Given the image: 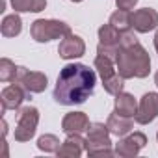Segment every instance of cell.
I'll use <instances>...</instances> for the list:
<instances>
[{
  "label": "cell",
  "instance_id": "obj_22",
  "mask_svg": "<svg viewBox=\"0 0 158 158\" xmlns=\"http://www.w3.org/2000/svg\"><path fill=\"white\" fill-rule=\"evenodd\" d=\"M37 149L45 151V152H58L60 149V139L54 134H43L37 139Z\"/></svg>",
  "mask_w": 158,
  "mask_h": 158
},
{
  "label": "cell",
  "instance_id": "obj_28",
  "mask_svg": "<svg viewBox=\"0 0 158 158\" xmlns=\"http://www.w3.org/2000/svg\"><path fill=\"white\" fill-rule=\"evenodd\" d=\"M156 139H158V132H156Z\"/></svg>",
  "mask_w": 158,
  "mask_h": 158
},
{
  "label": "cell",
  "instance_id": "obj_17",
  "mask_svg": "<svg viewBox=\"0 0 158 158\" xmlns=\"http://www.w3.org/2000/svg\"><path fill=\"white\" fill-rule=\"evenodd\" d=\"M99 41H101V45H106V47H119L121 32L108 23L99 28Z\"/></svg>",
  "mask_w": 158,
  "mask_h": 158
},
{
  "label": "cell",
  "instance_id": "obj_15",
  "mask_svg": "<svg viewBox=\"0 0 158 158\" xmlns=\"http://www.w3.org/2000/svg\"><path fill=\"white\" fill-rule=\"evenodd\" d=\"M136 110H138V102H136L134 95L125 93V91H121L119 95H115V112L119 115L134 117L136 115Z\"/></svg>",
  "mask_w": 158,
  "mask_h": 158
},
{
  "label": "cell",
  "instance_id": "obj_23",
  "mask_svg": "<svg viewBox=\"0 0 158 158\" xmlns=\"http://www.w3.org/2000/svg\"><path fill=\"white\" fill-rule=\"evenodd\" d=\"M102 86H104V89H106L110 95H119V93L123 91V86H125V78H123L119 73H115L112 78L102 80Z\"/></svg>",
  "mask_w": 158,
  "mask_h": 158
},
{
  "label": "cell",
  "instance_id": "obj_18",
  "mask_svg": "<svg viewBox=\"0 0 158 158\" xmlns=\"http://www.w3.org/2000/svg\"><path fill=\"white\" fill-rule=\"evenodd\" d=\"M0 30H2V35H4V37H15V35H19L21 30H23V21H21V17H19L17 13L4 17Z\"/></svg>",
  "mask_w": 158,
  "mask_h": 158
},
{
  "label": "cell",
  "instance_id": "obj_12",
  "mask_svg": "<svg viewBox=\"0 0 158 158\" xmlns=\"http://www.w3.org/2000/svg\"><path fill=\"white\" fill-rule=\"evenodd\" d=\"M86 149H88V139H84L80 134H67V139L58 149V156H61V158H78Z\"/></svg>",
  "mask_w": 158,
  "mask_h": 158
},
{
  "label": "cell",
  "instance_id": "obj_21",
  "mask_svg": "<svg viewBox=\"0 0 158 158\" xmlns=\"http://www.w3.org/2000/svg\"><path fill=\"white\" fill-rule=\"evenodd\" d=\"M17 65L8 60V58H2L0 60V80L2 82H13L15 76H17Z\"/></svg>",
  "mask_w": 158,
  "mask_h": 158
},
{
  "label": "cell",
  "instance_id": "obj_27",
  "mask_svg": "<svg viewBox=\"0 0 158 158\" xmlns=\"http://www.w3.org/2000/svg\"><path fill=\"white\" fill-rule=\"evenodd\" d=\"M71 2H82V0H71Z\"/></svg>",
  "mask_w": 158,
  "mask_h": 158
},
{
  "label": "cell",
  "instance_id": "obj_25",
  "mask_svg": "<svg viewBox=\"0 0 158 158\" xmlns=\"http://www.w3.org/2000/svg\"><path fill=\"white\" fill-rule=\"evenodd\" d=\"M154 48H156V52H158V32L154 34Z\"/></svg>",
  "mask_w": 158,
  "mask_h": 158
},
{
  "label": "cell",
  "instance_id": "obj_11",
  "mask_svg": "<svg viewBox=\"0 0 158 158\" xmlns=\"http://www.w3.org/2000/svg\"><path fill=\"white\" fill-rule=\"evenodd\" d=\"M28 91L21 86V84H11L8 88L2 89V95H0V101H2V110H17L26 99H28Z\"/></svg>",
  "mask_w": 158,
  "mask_h": 158
},
{
  "label": "cell",
  "instance_id": "obj_9",
  "mask_svg": "<svg viewBox=\"0 0 158 158\" xmlns=\"http://www.w3.org/2000/svg\"><path fill=\"white\" fill-rule=\"evenodd\" d=\"M130 24L136 32L147 34L158 26V11L152 8H141L130 13Z\"/></svg>",
  "mask_w": 158,
  "mask_h": 158
},
{
  "label": "cell",
  "instance_id": "obj_3",
  "mask_svg": "<svg viewBox=\"0 0 158 158\" xmlns=\"http://www.w3.org/2000/svg\"><path fill=\"white\" fill-rule=\"evenodd\" d=\"M71 34V26L56 19H37L30 26V35L37 43H48L52 39H61Z\"/></svg>",
  "mask_w": 158,
  "mask_h": 158
},
{
  "label": "cell",
  "instance_id": "obj_4",
  "mask_svg": "<svg viewBox=\"0 0 158 158\" xmlns=\"http://www.w3.org/2000/svg\"><path fill=\"white\" fill-rule=\"evenodd\" d=\"M88 154L89 156H112L115 151H112L110 141V130L104 123H89L88 127Z\"/></svg>",
  "mask_w": 158,
  "mask_h": 158
},
{
  "label": "cell",
  "instance_id": "obj_2",
  "mask_svg": "<svg viewBox=\"0 0 158 158\" xmlns=\"http://www.w3.org/2000/svg\"><path fill=\"white\" fill-rule=\"evenodd\" d=\"M117 73L125 78H145L151 71V58L147 50L139 45L138 37L128 30L121 34L117 58H115Z\"/></svg>",
  "mask_w": 158,
  "mask_h": 158
},
{
  "label": "cell",
  "instance_id": "obj_13",
  "mask_svg": "<svg viewBox=\"0 0 158 158\" xmlns=\"http://www.w3.org/2000/svg\"><path fill=\"white\" fill-rule=\"evenodd\" d=\"M88 127H89V119L84 112H71L61 121V130L65 134H80L88 130Z\"/></svg>",
  "mask_w": 158,
  "mask_h": 158
},
{
  "label": "cell",
  "instance_id": "obj_10",
  "mask_svg": "<svg viewBox=\"0 0 158 158\" xmlns=\"http://www.w3.org/2000/svg\"><path fill=\"white\" fill-rule=\"evenodd\" d=\"M58 54L63 60H74L86 54V43L80 35H74L73 32L67 34L65 37H61L60 47H58Z\"/></svg>",
  "mask_w": 158,
  "mask_h": 158
},
{
  "label": "cell",
  "instance_id": "obj_26",
  "mask_svg": "<svg viewBox=\"0 0 158 158\" xmlns=\"http://www.w3.org/2000/svg\"><path fill=\"white\" fill-rule=\"evenodd\" d=\"M154 84H156V86H158V73H156V74H154Z\"/></svg>",
  "mask_w": 158,
  "mask_h": 158
},
{
  "label": "cell",
  "instance_id": "obj_6",
  "mask_svg": "<svg viewBox=\"0 0 158 158\" xmlns=\"http://www.w3.org/2000/svg\"><path fill=\"white\" fill-rule=\"evenodd\" d=\"M13 82L21 84L28 93H43L47 89L48 78H47V74H43L39 71H28L26 67H19Z\"/></svg>",
  "mask_w": 158,
  "mask_h": 158
},
{
  "label": "cell",
  "instance_id": "obj_16",
  "mask_svg": "<svg viewBox=\"0 0 158 158\" xmlns=\"http://www.w3.org/2000/svg\"><path fill=\"white\" fill-rule=\"evenodd\" d=\"M11 8L19 13H39L47 8V0H10Z\"/></svg>",
  "mask_w": 158,
  "mask_h": 158
},
{
  "label": "cell",
  "instance_id": "obj_19",
  "mask_svg": "<svg viewBox=\"0 0 158 158\" xmlns=\"http://www.w3.org/2000/svg\"><path fill=\"white\" fill-rule=\"evenodd\" d=\"M115 61L114 60H110L108 56H102V54H97V58H95V69H97V73H99V76L102 78V80H108V78H112L114 74H115V65H114Z\"/></svg>",
  "mask_w": 158,
  "mask_h": 158
},
{
  "label": "cell",
  "instance_id": "obj_24",
  "mask_svg": "<svg viewBox=\"0 0 158 158\" xmlns=\"http://www.w3.org/2000/svg\"><path fill=\"white\" fill-rule=\"evenodd\" d=\"M136 4H138V0H115L117 10H125V11L134 10V6H136Z\"/></svg>",
  "mask_w": 158,
  "mask_h": 158
},
{
  "label": "cell",
  "instance_id": "obj_7",
  "mask_svg": "<svg viewBox=\"0 0 158 158\" xmlns=\"http://www.w3.org/2000/svg\"><path fill=\"white\" fill-rule=\"evenodd\" d=\"M156 117H158V93L149 91V93H145V95L141 97L134 119H136V123H139V125H149V123H152Z\"/></svg>",
  "mask_w": 158,
  "mask_h": 158
},
{
  "label": "cell",
  "instance_id": "obj_5",
  "mask_svg": "<svg viewBox=\"0 0 158 158\" xmlns=\"http://www.w3.org/2000/svg\"><path fill=\"white\" fill-rule=\"evenodd\" d=\"M39 123V110L34 106H26L19 114V123L15 127V139L17 141H30L37 130Z\"/></svg>",
  "mask_w": 158,
  "mask_h": 158
},
{
  "label": "cell",
  "instance_id": "obj_14",
  "mask_svg": "<svg viewBox=\"0 0 158 158\" xmlns=\"http://www.w3.org/2000/svg\"><path fill=\"white\" fill-rule=\"evenodd\" d=\"M106 127H108L110 134H114L117 138H123V136L130 134V130L134 127V121H132V117H125V115H119L117 112H114V114H110V117L106 121Z\"/></svg>",
  "mask_w": 158,
  "mask_h": 158
},
{
  "label": "cell",
  "instance_id": "obj_1",
  "mask_svg": "<svg viewBox=\"0 0 158 158\" xmlns=\"http://www.w3.org/2000/svg\"><path fill=\"white\" fill-rule=\"evenodd\" d=\"M97 84V74L84 63H69L65 65L54 88V101L61 106L82 104L89 99Z\"/></svg>",
  "mask_w": 158,
  "mask_h": 158
},
{
  "label": "cell",
  "instance_id": "obj_20",
  "mask_svg": "<svg viewBox=\"0 0 158 158\" xmlns=\"http://www.w3.org/2000/svg\"><path fill=\"white\" fill-rule=\"evenodd\" d=\"M110 24H112L114 28H117L121 34L128 32V30L132 28V24H130V11L117 10L115 13H112V17H110Z\"/></svg>",
  "mask_w": 158,
  "mask_h": 158
},
{
  "label": "cell",
  "instance_id": "obj_8",
  "mask_svg": "<svg viewBox=\"0 0 158 158\" xmlns=\"http://www.w3.org/2000/svg\"><path fill=\"white\" fill-rule=\"evenodd\" d=\"M145 145H147V136L141 132H134V134L123 136L115 143V154L123 158H130V156H136Z\"/></svg>",
  "mask_w": 158,
  "mask_h": 158
}]
</instances>
